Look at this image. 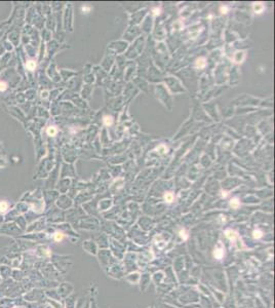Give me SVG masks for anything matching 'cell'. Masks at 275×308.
I'll return each instance as SVG.
<instances>
[{
	"mask_svg": "<svg viewBox=\"0 0 275 308\" xmlns=\"http://www.w3.org/2000/svg\"><path fill=\"white\" fill-rule=\"evenodd\" d=\"M253 234H254V237L257 238V239H259V238L262 237V232H261L260 230H255Z\"/></svg>",
	"mask_w": 275,
	"mask_h": 308,
	"instance_id": "12",
	"label": "cell"
},
{
	"mask_svg": "<svg viewBox=\"0 0 275 308\" xmlns=\"http://www.w3.org/2000/svg\"><path fill=\"white\" fill-rule=\"evenodd\" d=\"M27 68H28V70H30V71L34 70V69L36 68L35 62H34V61H29V62H27Z\"/></svg>",
	"mask_w": 275,
	"mask_h": 308,
	"instance_id": "6",
	"label": "cell"
},
{
	"mask_svg": "<svg viewBox=\"0 0 275 308\" xmlns=\"http://www.w3.org/2000/svg\"><path fill=\"white\" fill-rule=\"evenodd\" d=\"M220 248L221 249H219V248H217L216 250H215V252H214V257L215 258H217V259H222L223 258V256H224V249H223V247H222V244H220Z\"/></svg>",
	"mask_w": 275,
	"mask_h": 308,
	"instance_id": "1",
	"label": "cell"
},
{
	"mask_svg": "<svg viewBox=\"0 0 275 308\" xmlns=\"http://www.w3.org/2000/svg\"><path fill=\"white\" fill-rule=\"evenodd\" d=\"M46 133H47L48 136H55V134H57V128H55L54 127H51L47 128Z\"/></svg>",
	"mask_w": 275,
	"mask_h": 308,
	"instance_id": "5",
	"label": "cell"
},
{
	"mask_svg": "<svg viewBox=\"0 0 275 308\" xmlns=\"http://www.w3.org/2000/svg\"><path fill=\"white\" fill-rule=\"evenodd\" d=\"M226 236L229 238V239H234L236 234H235V232L232 231V230H227L226 231Z\"/></svg>",
	"mask_w": 275,
	"mask_h": 308,
	"instance_id": "9",
	"label": "cell"
},
{
	"mask_svg": "<svg viewBox=\"0 0 275 308\" xmlns=\"http://www.w3.org/2000/svg\"><path fill=\"white\" fill-rule=\"evenodd\" d=\"M63 234L62 233H60V232H57V233L54 234V239H55V241H61L62 239H63Z\"/></svg>",
	"mask_w": 275,
	"mask_h": 308,
	"instance_id": "11",
	"label": "cell"
},
{
	"mask_svg": "<svg viewBox=\"0 0 275 308\" xmlns=\"http://www.w3.org/2000/svg\"><path fill=\"white\" fill-rule=\"evenodd\" d=\"M263 8H264V6L262 5V3H255V5H254V9L257 14H261Z\"/></svg>",
	"mask_w": 275,
	"mask_h": 308,
	"instance_id": "2",
	"label": "cell"
},
{
	"mask_svg": "<svg viewBox=\"0 0 275 308\" xmlns=\"http://www.w3.org/2000/svg\"><path fill=\"white\" fill-rule=\"evenodd\" d=\"M8 209V204L6 201H0V213H4Z\"/></svg>",
	"mask_w": 275,
	"mask_h": 308,
	"instance_id": "3",
	"label": "cell"
},
{
	"mask_svg": "<svg viewBox=\"0 0 275 308\" xmlns=\"http://www.w3.org/2000/svg\"><path fill=\"white\" fill-rule=\"evenodd\" d=\"M172 199H173V195L171 193V192H167V193H165V195H164V200L165 201H167V202H172Z\"/></svg>",
	"mask_w": 275,
	"mask_h": 308,
	"instance_id": "8",
	"label": "cell"
},
{
	"mask_svg": "<svg viewBox=\"0 0 275 308\" xmlns=\"http://www.w3.org/2000/svg\"><path fill=\"white\" fill-rule=\"evenodd\" d=\"M7 89V84H6L4 81H0V91H3Z\"/></svg>",
	"mask_w": 275,
	"mask_h": 308,
	"instance_id": "13",
	"label": "cell"
},
{
	"mask_svg": "<svg viewBox=\"0 0 275 308\" xmlns=\"http://www.w3.org/2000/svg\"><path fill=\"white\" fill-rule=\"evenodd\" d=\"M221 9H222V11H226V10H227V8H226V7H222Z\"/></svg>",
	"mask_w": 275,
	"mask_h": 308,
	"instance_id": "15",
	"label": "cell"
},
{
	"mask_svg": "<svg viewBox=\"0 0 275 308\" xmlns=\"http://www.w3.org/2000/svg\"><path fill=\"white\" fill-rule=\"evenodd\" d=\"M239 201H238V199L237 198H233L232 200H231V202H230V205L233 207V209H237V207L239 206Z\"/></svg>",
	"mask_w": 275,
	"mask_h": 308,
	"instance_id": "7",
	"label": "cell"
},
{
	"mask_svg": "<svg viewBox=\"0 0 275 308\" xmlns=\"http://www.w3.org/2000/svg\"><path fill=\"white\" fill-rule=\"evenodd\" d=\"M196 66L198 68H203L205 66V59L204 58H200L196 61Z\"/></svg>",
	"mask_w": 275,
	"mask_h": 308,
	"instance_id": "4",
	"label": "cell"
},
{
	"mask_svg": "<svg viewBox=\"0 0 275 308\" xmlns=\"http://www.w3.org/2000/svg\"><path fill=\"white\" fill-rule=\"evenodd\" d=\"M180 236L182 237L183 239H187V238H188V234H187V232L185 230H181L180 231Z\"/></svg>",
	"mask_w": 275,
	"mask_h": 308,
	"instance_id": "14",
	"label": "cell"
},
{
	"mask_svg": "<svg viewBox=\"0 0 275 308\" xmlns=\"http://www.w3.org/2000/svg\"><path fill=\"white\" fill-rule=\"evenodd\" d=\"M104 123L106 125H111L112 123H113V119H112L111 116H105L104 117Z\"/></svg>",
	"mask_w": 275,
	"mask_h": 308,
	"instance_id": "10",
	"label": "cell"
}]
</instances>
